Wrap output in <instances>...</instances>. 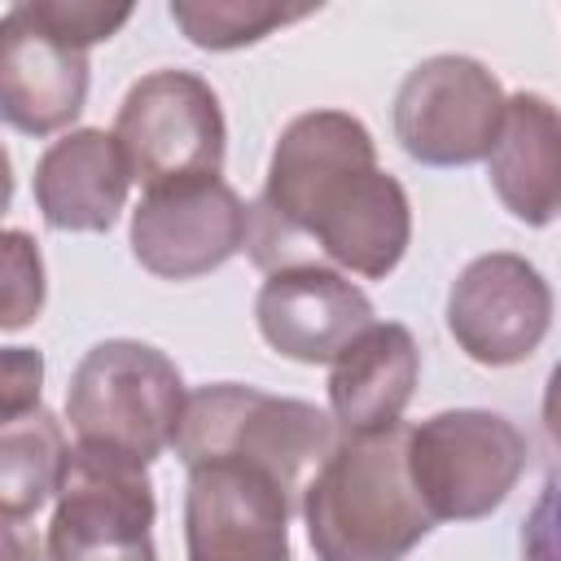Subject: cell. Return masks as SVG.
Here are the masks:
<instances>
[{"label":"cell","mask_w":561,"mask_h":561,"mask_svg":"<svg viewBox=\"0 0 561 561\" xmlns=\"http://www.w3.org/2000/svg\"><path fill=\"white\" fill-rule=\"evenodd\" d=\"M412 241L403 184L377 167L373 131L346 110L298 114L272 149L250 206V259L263 272L333 267L381 280Z\"/></svg>","instance_id":"6da1fadb"},{"label":"cell","mask_w":561,"mask_h":561,"mask_svg":"<svg viewBox=\"0 0 561 561\" xmlns=\"http://www.w3.org/2000/svg\"><path fill=\"white\" fill-rule=\"evenodd\" d=\"M4 561H48L39 557V539L26 530V522H4Z\"/></svg>","instance_id":"603a6c76"},{"label":"cell","mask_w":561,"mask_h":561,"mask_svg":"<svg viewBox=\"0 0 561 561\" xmlns=\"http://www.w3.org/2000/svg\"><path fill=\"white\" fill-rule=\"evenodd\" d=\"M127 158L114 131L79 127L53 140L35 162V206L57 232H110L131 188Z\"/></svg>","instance_id":"5bb4252c"},{"label":"cell","mask_w":561,"mask_h":561,"mask_svg":"<svg viewBox=\"0 0 561 561\" xmlns=\"http://www.w3.org/2000/svg\"><path fill=\"white\" fill-rule=\"evenodd\" d=\"M421 351L416 337L394 324H368L329 368V416L342 434H377L403 425V412L416 394Z\"/></svg>","instance_id":"9a60e30c"},{"label":"cell","mask_w":561,"mask_h":561,"mask_svg":"<svg viewBox=\"0 0 561 561\" xmlns=\"http://www.w3.org/2000/svg\"><path fill=\"white\" fill-rule=\"evenodd\" d=\"M294 491L245 460H206L188 469L184 548L188 561H294Z\"/></svg>","instance_id":"9c48e42d"},{"label":"cell","mask_w":561,"mask_h":561,"mask_svg":"<svg viewBox=\"0 0 561 561\" xmlns=\"http://www.w3.org/2000/svg\"><path fill=\"white\" fill-rule=\"evenodd\" d=\"M39 386H44V359L31 346H4L0 359V421L26 416L39 408Z\"/></svg>","instance_id":"44dd1931"},{"label":"cell","mask_w":561,"mask_h":561,"mask_svg":"<svg viewBox=\"0 0 561 561\" xmlns=\"http://www.w3.org/2000/svg\"><path fill=\"white\" fill-rule=\"evenodd\" d=\"M66 456L70 443L53 412L35 408L0 421V522H26L39 513L61 486Z\"/></svg>","instance_id":"e0dca14e"},{"label":"cell","mask_w":561,"mask_h":561,"mask_svg":"<svg viewBox=\"0 0 561 561\" xmlns=\"http://www.w3.org/2000/svg\"><path fill=\"white\" fill-rule=\"evenodd\" d=\"M500 79L460 53L412 66L394 92V140L425 167H469L491 158L504 127Z\"/></svg>","instance_id":"ba28073f"},{"label":"cell","mask_w":561,"mask_h":561,"mask_svg":"<svg viewBox=\"0 0 561 561\" xmlns=\"http://www.w3.org/2000/svg\"><path fill=\"white\" fill-rule=\"evenodd\" d=\"M114 140L131 180L149 193L162 184L219 175L228 127L215 88L193 70L167 66L140 75L127 88L114 114Z\"/></svg>","instance_id":"8992f818"},{"label":"cell","mask_w":561,"mask_h":561,"mask_svg":"<svg viewBox=\"0 0 561 561\" xmlns=\"http://www.w3.org/2000/svg\"><path fill=\"white\" fill-rule=\"evenodd\" d=\"M552 329V289L535 263L508 250L478 254L447 294V333L482 368H508Z\"/></svg>","instance_id":"8fae6325"},{"label":"cell","mask_w":561,"mask_h":561,"mask_svg":"<svg viewBox=\"0 0 561 561\" xmlns=\"http://www.w3.org/2000/svg\"><path fill=\"white\" fill-rule=\"evenodd\" d=\"M153 486L145 465L70 447L44 535L48 561H158Z\"/></svg>","instance_id":"52a82bcc"},{"label":"cell","mask_w":561,"mask_h":561,"mask_svg":"<svg viewBox=\"0 0 561 561\" xmlns=\"http://www.w3.org/2000/svg\"><path fill=\"white\" fill-rule=\"evenodd\" d=\"M486 175L517 224L543 228L561 215V110L548 96H508L500 140L486 158Z\"/></svg>","instance_id":"2e32d148"},{"label":"cell","mask_w":561,"mask_h":561,"mask_svg":"<svg viewBox=\"0 0 561 561\" xmlns=\"http://www.w3.org/2000/svg\"><path fill=\"white\" fill-rule=\"evenodd\" d=\"M18 13L26 22H35L44 35H53V39L88 53L92 44L110 39L131 18V4H101V0H22Z\"/></svg>","instance_id":"d6986e66"},{"label":"cell","mask_w":561,"mask_h":561,"mask_svg":"<svg viewBox=\"0 0 561 561\" xmlns=\"http://www.w3.org/2000/svg\"><path fill=\"white\" fill-rule=\"evenodd\" d=\"M88 101V53L44 35L35 22L4 9L0 22V114L22 136L66 131Z\"/></svg>","instance_id":"4fadbf2b"},{"label":"cell","mask_w":561,"mask_h":561,"mask_svg":"<svg viewBox=\"0 0 561 561\" xmlns=\"http://www.w3.org/2000/svg\"><path fill=\"white\" fill-rule=\"evenodd\" d=\"M44 307V259L35 250V241L18 228L4 232V311L0 324L13 333L22 324H31Z\"/></svg>","instance_id":"ffe728a7"},{"label":"cell","mask_w":561,"mask_h":561,"mask_svg":"<svg viewBox=\"0 0 561 561\" xmlns=\"http://www.w3.org/2000/svg\"><path fill=\"white\" fill-rule=\"evenodd\" d=\"M337 421L307 403L267 394L241 381L197 386L184 408V425L175 438V456L193 469L206 460H245L276 473L298 500L307 491V473L324 465L337 447Z\"/></svg>","instance_id":"277c9868"},{"label":"cell","mask_w":561,"mask_h":561,"mask_svg":"<svg viewBox=\"0 0 561 561\" xmlns=\"http://www.w3.org/2000/svg\"><path fill=\"white\" fill-rule=\"evenodd\" d=\"M526 456V434L486 408H451L408 425V469L434 522L495 513L517 486Z\"/></svg>","instance_id":"5b68a950"},{"label":"cell","mask_w":561,"mask_h":561,"mask_svg":"<svg viewBox=\"0 0 561 561\" xmlns=\"http://www.w3.org/2000/svg\"><path fill=\"white\" fill-rule=\"evenodd\" d=\"M522 561H561V469L548 473L522 526Z\"/></svg>","instance_id":"7402d4cb"},{"label":"cell","mask_w":561,"mask_h":561,"mask_svg":"<svg viewBox=\"0 0 561 561\" xmlns=\"http://www.w3.org/2000/svg\"><path fill=\"white\" fill-rule=\"evenodd\" d=\"M298 508L316 561H403L438 526L408 469V425L342 434Z\"/></svg>","instance_id":"7a4b0ae2"},{"label":"cell","mask_w":561,"mask_h":561,"mask_svg":"<svg viewBox=\"0 0 561 561\" xmlns=\"http://www.w3.org/2000/svg\"><path fill=\"white\" fill-rule=\"evenodd\" d=\"M250 206L219 175L149 188L131 210V254L162 280H197L241 254Z\"/></svg>","instance_id":"30bf717a"},{"label":"cell","mask_w":561,"mask_h":561,"mask_svg":"<svg viewBox=\"0 0 561 561\" xmlns=\"http://www.w3.org/2000/svg\"><path fill=\"white\" fill-rule=\"evenodd\" d=\"M188 390L180 368L149 342L110 337L96 342L66 390V421L75 447L123 456L136 465L175 447Z\"/></svg>","instance_id":"3957f363"},{"label":"cell","mask_w":561,"mask_h":561,"mask_svg":"<svg viewBox=\"0 0 561 561\" xmlns=\"http://www.w3.org/2000/svg\"><path fill=\"white\" fill-rule=\"evenodd\" d=\"M543 430H548V438L561 447V364L552 368L548 390H543Z\"/></svg>","instance_id":"cb8c5ba5"},{"label":"cell","mask_w":561,"mask_h":561,"mask_svg":"<svg viewBox=\"0 0 561 561\" xmlns=\"http://www.w3.org/2000/svg\"><path fill=\"white\" fill-rule=\"evenodd\" d=\"M254 320L263 342L294 364H333L368 324H377L368 294L333 267L267 272Z\"/></svg>","instance_id":"7c38bea8"},{"label":"cell","mask_w":561,"mask_h":561,"mask_svg":"<svg viewBox=\"0 0 561 561\" xmlns=\"http://www.w3.org/2000/svg\"><path fill=\"white\" fill-rule=\"evenodd\" d=\"M171 22L184 31L188 44L228 53L267 39L272 31L311 18L316 9H285V4H263V0H171Z\"/></svg>","instance_id":"ac0fdd59"}]
</instances>
